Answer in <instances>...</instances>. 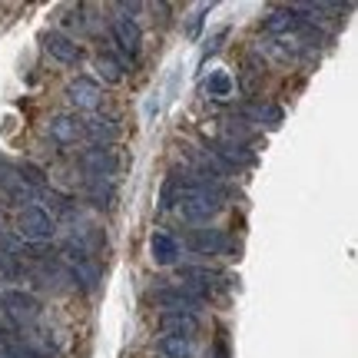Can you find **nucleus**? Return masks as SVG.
Listing matches in <instances>:
<instances>
[{
    "label": "nucleus",
    "instance_id": "obj_1",
    "mask_svg": "<svg viewBox=\"0 0 358 358\" xmlns=\"http://www.w3.org/2000/svg\"><path fill=\"white\" fill-rule=\"evenodd\" d=\"M17 232H20V239H27V243H47V239H53V232H57V222H53V216L47 209L24 206L17 213Z\"/></svg>",
    "mask_w": 358,
    "mask_h": 358
},
{
    "label": "nucleus",
    "instance_id": "obj_17",
    "mask_svg": "<svg viewBox=\"0 0 358 358\" xmlns=\"http://www.w3.org/2000/svg\"><path fill=\"white\" fill-rule=\"evenodd\" d=\"M70 275L77 279V285L83 292H93V289L100 285V268H96L93 259H73V262H70Z\"/></svg>",
    "mask_w": 358,
    "mask_h": 358
},
{
    "label": "nucleus",
    "instance_id": "obj_13",
    "mask_svg": "<svg viewBox=\"0 0 358 358\" xmlns=\"http://www.w3.org/2000/svg\"><path fill=\"white\" fill-rule=\"evenodd\" d=\"M189 249L196 252H209V256H219L229 249V236L222 229H196L189 236Z\"/></svg>",
    "mask_w": 358,
    "mask_h": 358
},
{
    "label": "nucleus",
    "instance_id": "obj_5",
    "mask_svg": "<svg viewBox=\"0 0 358 358\" xmlns=\"http://www.w3.org/2000/svg\"><path fill=\"white\" fill-rule=\"evenodd\" d=\"M80 166H83L87 179H113L120 159H116V153L110 146H93V150H87L80 156Z\"/></svg>",
    "mask_w": 358,
    "mask_h": 358
},
{
    "label": "nucleus",
    "instance_id": "obj_15",
    "mask_svg": "<svg viewBox=\"0 0 358 358\" xmlns=\"http://www.w3.org/2000/svg\"><path fill=\"white\" fill-rule=\"evenodd\" d=\"M83 136H90L96 146H110V143H116V136H120V127H116L110 116H93V120L83 123Z\"/></svg>",
    "mask_w": 358,
    "mask_h": 358
},
{
    "label": "nucleus",
    "instance_id": "obj_10",
    "mask_svg": "<svg viewBox=\"0 0 358 358\" xmlns=\"http://www.w3.org/2000/svg\"><path fill=\"white\" fill-rule=\"evenodd\" d=\"M47 133H50L53 143L70 146V143H77L80 136H83V120H77V116H70V113H60L47 123Z\"/></svg>",
    "mask_w": 358,
    "mask_h": 358
},
{
    "label": "nucleus",
    "instance_id": "obj_23",
    "mask_svg": "<svg viewBox=\"0 0 358 358\" xmlns=\"http://www.w3.org/2000/svg\"><path fill=\"white\" fill-rule=\"evenodd\" d=\"M252 113H256V120H266V127H272V129L282 123V110H279V106H268V103H266V106H252Z\"/></svg>",
    "mask_w": 358,
    "mask_h": 358
},
{
    "label": "nucleus",
    "instance_id": "obj_9",
    "mask_svg": "<svg viewBox=\"0 0 358 358\" xmlns=\"http://www.w3.org/2000/svg\"><path fill=\"white\" fill-rule=\"evenodd\" d=\"M43 47H47V53H50L57 64H64V66H77L80 57H83L80 43L73 37H66V34H47V37H43Z\"/></svg>",
    "mask_w": 358,
    "mask_h": 358
},
{
    "label": "nucleus",
    "instance_id": "obj_11",
    "mask_svg": "<svg viewBox=\"0 0 358 358\" xmlns=\"http://www.w3.org/2000/svg\"><path fill=\"white\" fill-rule=\"evenodd\" d=\"M159 329L166 335H176V338H192L199 332V315H192V312H163Z\"/></svg>",
    "mask_w": 358,
    "mask_h": 358
},
{
    "label": "nucleus",
    "instance_id": "obj_6",
    "mask_svg": "<svg viewBox=\"0 0 358 358\" xmlns=\"http://www.w3.org/2000/svg\"><path fill=\"white\" fill-rule=\"evenodd\" d=\"M113 43L120 47L123 57L136 60L140 57V47H143V30L133 17H116L113 20Z\"/></svg>",
    "mask_w": 358,
    "mask_h": 358
},
{
    "label": "nucleus",
    "instance_id": "obj_21",
    "mask_svg": "<svg viewBox=\"0 0 358 358\" xmlns=\"http://www.w3.org/2000/svg\"><path fill=\"white\" fill-rule=\"evenodd\" d=\"M96 70H100V77L106 80V83H123V64L116 60V57H110V53H100L96 57Z\"/></svg>",
    "mask_w": 358,
    "mask_h": 358
},
{
    "label": "nucleus",
    "instance_id": "obj_19",
    "mask_svg": "<svg viewBox=\"0 0 358 358\" xmlns=\"http://www.w3.org/2000/svg\"><path fill=\"white\" fill-rule=\"evenodd\" d=\"M87 192L96 206H113V199H116L113 179H87Z\"/></svg>",
    "mask_w": 358,
    "mask_h": 358
},
{
    "label": "nucleus",
    "instance_id": "obj_20",
    "mask_svg": "<svg viewBox=\"0 0 358 358\" xmlns=\"http://www.w3.org/2000/svg\"><path fill=\"white\" fill-rule=\"evenodd\" d=\"M206 96H216V100H222V96H229L232 93V77L226 73V70H216V73H209V80L203 83Z\"/></svg>",
    "mask_w": 358,
    "mask_h": 358
},
{
    "label": "nucleus",
    "instance_id": "obj_4",
    "mask_svg": "<svg viewBox=\"0 0 358 358\" xmlns=\"http://www.w3.org/2000/svg\"><path fill=\"white\" fill-rule=\"evenodd\" d=\"M206 295L192 292V289H186V285H166V289H156L153 292V302L163 312H192L196 315V308L203 306Z\"/></svg>",
    "mask_w": 358,
    "mask_h": 358
},
{
    "label": "nucleus",
    "instance_id": "obj_3",
    "mask_svg": "<svg viewBox=\"0 0 358 358\" xmlns=\"http://www.w3.org/2000/svg\"><path fill=\"white\" fill-rule=\"evenodd\" d=\"M0 308H3L13 322H20V325H30V322L40 319V302L30 292H24V289L0 292Z\"/></svg>",
    "mask_w": 358,
    "mask_h": 358
},
{
    "label": "nucleus",
    "instance_id": "obj_22",
    "mask_svg": "<svg viewBox=\"0 0 358 358\" xmlns=\"http://www.w3.org/2000/svg\"><path fill=\"white\" fill-rule=\"evenodd\" d=\"M13 169H17V176L24 179L30 189H47V173L40 166H34V163H17Z\"/></svg>",
    "mask_w": 358,
    "mask_h": 358
},
{
    "label": "nucleus",
    "instance_id": "obj_26",
    "mask_svg": "<svg viewBox=\"0 0 358 358\" xmlns=\"http://www.w3.org/2000/svg\"><path fill=\"white\" fill-rule=\"evenodd\" d=\"M0 358H13L10 352H7V348H0Z\"/></svg>",
    "mask_w": 358,
    "mask_h": 358
},
{
    "label": "nucleus",
    "instance_id": "obj_12",
    "mask_svg": "<svg viewBox=\"0 0 358 358\" xmlns=\"http://www.w3.org/2000/svg\"><path fill=\"white\" fill-rule=\"evenodd\" d=\"M0 189L7 192L10 199H24V203H34V196L43 189H30L24 179L17 176V169L7 163V159H0Z\"/></svg>",
    "mask_w": 358,
    "mask_h": 358
},
{
    "label": "nucleus",
    "instance_id": "obj_25",
    "mask_svg": "<svg viewBox=\"0 0 358 358\" xmlns=\"http://www.w3.org/2000/svg\"><path fill=\"white\" fill-rule=\"evenodd\" d=\"M0 272H3V275H13V272H17V262H13V256L0 252Z\"/></svg>",
    "mask_w": 358,
    "mask_h": 358
},
{
    "label": "nucleus",
    "instance_id": "obj_18",
    "mask_svg": "<svg viewBox=\"0 0 358 358\" xmlns=\"http://www.w3.org/2000/svg\"><path fill=\"white\" fill-rule=\"evenodd\" d=\"M156 352L166 358H192L189 338H176V335H163V338L156 342Z\"/></svg>",
    "mask_w": 358,
    "mask_h": 358
},
{
    "label": "nucleus",
    "instance_id": "obj_14",
    "mask_svg": "<svg viewBox=\"0 0 358 358\" xmlns=\"http://www.w3.org/2000/svg\"><path fill=\"white\" fill-rule=\"evenodd\" d=\"M179 279H182L186 289L206 295V289H213V285H216L219 272H213L209 266H179Z\"/></svg>",
    "mask_w": 358,
    "mask_h": 358
},
{
    "label": "nucleus",
    "instance_id": "obj_2",
    "mask_svg": "<svg viewBox=\"0 0 358 358\" xmlns=\"http://www.w3.org/2000/svg\"><path fill=\"white\" fill-rule=\"evenodd\" d=\"M222 209V189L219 186H203L199 192H192L189 199L179 203V213L186 222H209Z\"/></svg>",
    "mask_w": 358,
    "mask_h": 358
},
{
    "label": "nucleus",
    "instance_id": "obj_7",
    "mask_svg": "<svg viewBox=\"0 0 358 358\" xmlns=\"http://www.w3.org/2000/svg\"><path fill=\"white\" fill-rule=\"evenodd\" d=\"M302 27H306V17H299L295 7H279V10H272L262 20V30L272 34V37H289V34L302 30Z\"/></svg>",
    "mask_w": 358,
    "mask_h": 358
},
{
    "label": "nucleus",
    "instance_id": "obj_24",
    "mask_svg": "<svg viewBox=\"0 0 358 358\" xmlns=\"http://www.w3.org/2000/svg\"><path fill=\"white\" fill-rule=\"evenodd\" d=\"M17 249H20V239L10 236V232L0 226V252H7V256H10V252H17Z\"/></svg>",
    "mask_w": 358,
    "mask_h": 358
},
{
    "label": "nucleus",
    "instance_id": "obj_16",
    "mask_svg": "<svg viewBox=\"0 0 358 358\" xmlns=\"http://www.w3.org/2000/svg\"><path fill=\"white\" fill-rule=\"evenodd\" d=\"M150 252H153L156 266H173V262L179 259V243L169 236V232H153V239H150Z\"/></svg>",
    "mask_w": 358,
    "mask_h": 358
},
{
    "label": "nucleus",
    "instance_id": "obj_8",
    "mask_svg": "<svg viewBox=\"0 0 358 358\" xmlns=\"http://www.w3.org/2000/svg\"><path fill=\"white\" fill-rule=\"evenodd\" d=\"M66 100L73 103L77 110H96L103 100V90L96 80H90V77H77L70 87H66Z\"/></svg>",
    "mask_w": 358,
    "mask_h": 358
}]
</instances>
